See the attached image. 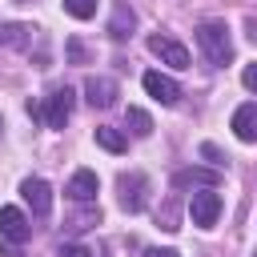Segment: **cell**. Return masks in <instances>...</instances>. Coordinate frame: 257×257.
Segmentation results:
<instances>
[{
    "label": "cell",
    "instance_id": "cell-1",
    "mask_svg": "<svg viewBox=\"0 0 257 257\" xmlns=\"http://www.w3.org/2000/svg\"><path fill=\"white\" fill-rule=\"evenodd\" d=\"M197 44H201V52H205V60L213 68H225L233 60V40H229V28L221 20H205L197 28Z\"/></svg>",
    "mask_w": 257,
    "mask_h": 257
},
{
    "label": "cell",
    "instance_id": "cell-2",
    "mask_svg": "<svg viewBox=\"0 0 257 257\" xmlns=\"http://www.w3.org/2000/svg\"><path fill=\"white\" fill-rule=\"evenodd\" d=\"M189 217H193V225L213 229L217 217H221V193H217V189H201V193H193V201H189Z\"/></svg>",
    "mask_w": 257,
    "mask_h": 257
},
{
    "label": "cell",
    "instance_id": "cell-3",
    "mask_svg": "<svg viewBox=\"0 0 257 257\" xmlns=\"http://www.w3.org/2000/svg\"><path fill=\"white\" fill-rule=\"evenodd\" d=\"M116 189H120V209L124 213H141L145 209V189H149V177L145 173H120Z\"/></svg>",
    "mask_w": 257,
    "mask_h": 257
},
{
    "label": "cell",
    "instance_id": "cell-4",
    "mask_svg": "<svg viewBox=\"0 0 257 257\" xmlns=\"http://www.w3.org/2000/svg\"><path fill=\"white\" fill-rule=\"evenodd\" d=\"M149 52L161 56L165 64H173V68H189V48L173 36H149Z\"/></svg>",
    "mask_w": 257,
    "mask_h": 257
},
{
    "label": "cell",
    "instance_id": "cell-5",
    "mask_svg": "<svg viewBox=\"0 0 257 257\" xmlns=\"http://www.w3.org/2000/svg\"><path fill=\"white\" fill-rule=\"evenodd\" d=\"M116 96H120V88L112 76H88L84 80V100L92 108H108V104H116Z\"/></svg>",
    "mask_w": 257,
    "mask_h": 257
},
{
    "label": "cell",
    "instance_id": "cell-6",
    "mask_svg": "<svg viewBox=\"0 0 257 257\" xmlns=\"http://www.w3.org/2000/svg\"><path fill=\"white\" fill-rule=\"evenodd\" d=\"M40 116L48 120V128H64L68 116H72V92H68V88H56V92L48 96V104L40 108Z\"/></svg>",
    "mask_w": 257,
    "mask_h": 257
},
{
    "label": "cell",
    "instance_id": "cell-7",
    "mask_svg": "<svg viewBox=\"0 0 257 257\" xmlns=\"http://www.w3.org/2000/svg\"><path fill=\"white\" fill-rule=\"evenodd\" d=\"M28 233H32V225H28V217L16 209V205H4L0 209V237L4 241H28Z\"/></svg>",
    "mask_w": 257,
    "mask_h": 257
},
{
    "label": "cell",
    "instance_id": "cell-8",
    "mask_svg": "<svg viewBox=\"0 0 257 257\" xmlns=\"http://www.w3.org/2000/svg\"><path fill=\"white\" fill-rule=\"evenodd\" d=\"M145 92L153 100H161V104H177L181 100V84L173 76H165V72H145Z\"/></svg>",
    "mask_w": 257,
    "mask_h": 257
},
{
    "label": "cell",
    "instance_id": "cell-9",
    "mask_svg": "<svg viewBox=\"0 0 257 257\" xmlns=\"http://www.w3.org/2000/svg\"><path fill=\"white\" fill-rule=\"evenodd\" d=\"M20 193H24V201L32 205L36 217H48V209H52V189H48V181H40V177H24Z\"/></svg>",
    "mask_w": 257,
    "mask_h": 257
},
{
    "label": "cell",
    "instance_id": "cell-10",
    "mask_svg": "<svg viewBox=\"0 0 257 257\" xmlns=\"http://www.w3.org/2000/svg\"><path fill=\"white\" fill-rule=\"evenodd\" d=\"M193 185H201V189H217L221 185V173L217 169H177L173 173V189H193Z\"/></svg>",
    "mask_w": 257,
    "mask_h": 257
},
{
    "label": "cell",
    "instance_id": "cell-11",
    "mask_svg": "<svg viewBox=\"0 0 257 257\" xmlns=\"http://www.w3.org/2000/svg\"><path fill=\"white\" fill-rule=\"evenodd\" d=\"M96 189H100V181H96V173L92 169H80V173H72V181H68V197L72 201H92L96 197Z\"/></svg>",
    "mask_w": 257,
    "mask_h": 257
},
{
    "label": "cell",
    "instance_id": "cell-12",
    "mask_svg": "<svg viewBox=\"0 0 257 257\" xmlns=\"http://www.w3.org/2000/svg\"><path fill=\"white\" fill-rule=\"evenodd\" d=\"M233 133H237V141H245V145L257 141V104H241V108L233 112Z\"/></svg>",
    "mask_w": 257,
    "mask_h": 257
},
{
    "label": "cell",
    "instance_id": "cell-13",
    "mask_svg": "<svg viewBox=\"0 0 257 257\" xmlns=\"http://www.w3.org/2000/svg\"><path fill=\"white\" fill-rule=\"evenodd\" d=\"M133 28H137L133 8H128V4H116V8H112V20H108V36H112V40H124Z\"/></svg>",
    "mask_w": 257,
    "mask_h": 257
},
{
    "label": "cell",
    "instance_id": "cell-14",
    "mask_svg": "<svg viewBox=\"0 0 257 257\" xmlns=\"http://www.w3.org/2000/svg\"><path fill=\"white\" fill-rule=\"evenodd\" d=\"M96 145H100V149H108V153H124V149H128V137H124L120 128L100 124V128H96Z\"/></svg>",
    "mask_w": 257,
    "mask_h": 257
},
{
    "label": "cell",
    "instance_id": "cell-15",
    "mask_svg": "<svg viewBox=\"0 0 257 257\" xmlns=\"http://www.w3.org/2000/svg\"><path fill=\"white\" fill-rule=\"evenodd\" d=\"M124 124H128L133 137H149V133H153V116H149L145 108H128V112H124Z\"/></svg>",
    "mask_w": 257,
    "mask_h": 257
},
{
    "label": "cell",
    "instance_id": "cell-16",
    "mask_svg": "<svg viewBox=\"0 0 257 257\" xmlns=\"http://www.w3.org/2000/svg\"><path fill=\"white\" fill-rule=\"evenodd\" d=\"M64 12L76 20H92L96 16V0H64Z\"/></svg>",
    "mask_w": 257,
    "mask_h": 257
},
{
    "label": "cell",
    "instance_id": "cell-17",
    "mask_svg": "<svg viewBox=\"0 0 257 257\" xmlns=\"http://www.w3.org/2000/svg\"><path fill=\"white\" fill-rule=\"evenodd\" d=\"M64 52H68V60H72V64H88V48H84V44H80L76 36H68Z\"/></svg>",
    "mask_w": 257,
    "mask_h": 257
},
{
    "label": "cell",
    "instance_id": "cell-18",
    "mask_svg": "<svg viewBox=\"0 0 257 257\" xmlns=\"http://www.w3.org/2000/svg\"><path fill=\"white\" fill-rule=\"evenodd\" d=\"M24 32H28V28H20V24H8V28H0V40L20 48V44H24Z\"/></svg>",
    "mask_w": 257,
    "mask_h": 257
},
{
    "label": "cell",
    "instance_id": "cell-19",
    "mask_svg": "<svg viewBox=\"0 0 257 257\" xmlns=\"http://www.w3.org/2000/svg\"><path fill=\"white\" fill-rule=\"evenodd\" d=\"M201 157H205V161H213V169H221V165H225V153H221L217 145H209V141L201 145Z\"/></svg>",
    "mask_w": 257,
    "mask_h": 257
},
{
    "label": "cell",
    "instance_id": "cell-20",
    "mask_svg": "<svg viewBox=\"0 0 257 257\" xmlns=\"http://www.w3.org/2000/svg\"><path fill=\"white\" fill-rule=\"evenodd\" d=\"M241 84H245L249 92H257V60H253V64H245V72H241Z\"/></svg>",
    "mask_w": 257,
    "mask_h": 257
},
{
    "label": "cell",
    "instance_id": "cell-21",
    "mask_svg": "<svg viewBox=\"0 0 257 257\" xmlns=\"http://www.w3.org/2000/svg\"><path fill=\"white\" fill-rule=\"evenodd\" d=\"M56 257H92V253H88L84 245H60V249H56Z\"/></svg>",
    "mask_w": 257,
    "mask_h": 257
},
{
    "label": "cell",
    "instance_id": "cell-22",
    "mask_svg": "<svg viewBox=\"0 0 257 257\" xmlns=\"http://www.w3.org/2000/svg\"><path fill=\"white\" fill-rule=\"evenodd\" d=\"M145 257H181V253H177V249H149Z\"/></svg>",
    "mask_w": 257,
    "mask_h": 257
},
{
    "label": "cell",
    "instance_id": "cell-23",
    "mask_svg": "<svg viewBox=\"0 0 257 257\" xmlns=\"http://www.w3.org/2000/svg\"><path fill=\"white\" fill-rule=\"evenodd\" d=\"M253 257H257V253H253Z\"/></svg>",
    "mask_w": 257,
    "mask_h": 257
},
{
    "label": "cell",
    "instance_id": "cell-24",
    "mask_svg": "<svg viewBox=\"0 0 257 257\" xmlns=\"http://www.w3.org/2000/svg\"><path fill=\"white\" fill-rule=\"evenodd\" d=\"M0 128H4V124H0Z\"/></svg>",
    "mask_w": 257,
    "mask_h": 257
}]
</instances>
